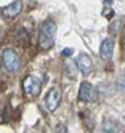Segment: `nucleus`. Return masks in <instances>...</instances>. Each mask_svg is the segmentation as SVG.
Returning a JSON list of instances; mask_svg holds the SVG:
<instances>
[{
    "label": "nucleus",
    "instance_id": "obj_7",
    "mask_svg": "<svg viewBox=\"0 0 125 133\" xmlns=\"http://www.w3.org/2000/svg\"><path fill=\"white\" fill-rule=\"evenodd\" d=\"M77 68H79V71H82L83 75H88L93 69V63L90 59V56L88 55H80L79 58H77Z\"/></svg>",
    "mask_w": 125,
    "mask_h": 133
},
{
    "label": "nucleus",
    "instance_id": "obj_16",
    "mask_svg": "<svg viewBox=\"0 0 125 133\" xmlns=\"http://www.w3.org/2000/svg\"><path fill=\"white\" fill-rule=\"evenodd\" d=\"M72 53H74L72 48H66V50H63V56H71Z\"/></svg>",
    "mask_w": 125,
    "mask_h": 133
},
{
    "label": "nucleus",
    "instance_id": "obj_1",
    "mask_svg": "<svg viewBox=\"0 0 125 133\" xmlns=\"http://www.w3.org/2000/svg\"><path fill=\"white\" fill-rule=\"evenodd\" d=\"M55 35H56V24L55 21L48 19L40 27V35H38V43L42 50H50L55 43Z\"/></svg>",
    "mask_w": 125,
    "mask_h": 133
},
{
    "label": "nucleus",
    "instance_id": "obj_9",
    "mask_svg": "<svg viewBox=\"0 0 125 133\" xmlns=\"http://www.w3.org/2000/svg\"><path fill=\"white\" fill-rule=\"evenodd\" d=\"M103 131H104V133H125V128L120 125L119 122L106 119V120L103 122Z\"/></svg>",
    "mask_w": 125,
    "mask_h": 133
},
{
    "label": "nucleus",
    "instance_id": "obj_12",
    "mask_svg": "<svg viewBox=\"0 0 125 133\" xmlns=\"http://www.w3.org/2000/svg\"><path fill=\"white\" fill-rule=\"evenodd\" d=\"M18 39L23 42V45H27V43H29V37H27V32H26L24 29H21V31L18 32Z\"/></svg>",
    "mask_w": 125,
    "mask_h": 133
},
{
    "label": "nucleus",
    "instance_id": "obj_14",
    "mask_svg": "<svg viewBox=\"0 0 125 133\" xmlns=\"http://www.w3.org/2000/svg\"><path fill=\"white\" fill-rule=\"evenodd\" d=\"M112 15H114V11H112L111 6H106L104 10H103V16H106V18H111Z\"/></svg>",
    "mask_w": 125,
    "mask_h": 133
},
{
    "label": "nucleus",
    "instance_id": "obj_10",
    "mask_svg": "<svg viewBox=\"0 0 125 133\" xmlns=\"http://www.w3.org/2000/svg\"><path fill=\"white\" fill-rule=\"evenodd\" d=\"M64 72H66L67 77L75 79V75H77V64L74 61H71V59L66 61V64H64Z\"/></svg>",
    "mask_w": 125,
    "mask_h": 133
},
{
    "label": "nucleus",
    "instance_id": "obj_8",
    "mask_svg": "<svg viewBox=\"0 0 125 133\" xmlns=\"http://www.w3.org/2000/svg\"><path fill=\"white\" fill-rule=\"evenodd\" d=\"M114 53V40L112 39H104L100 48V55L103 59H111Z\"/></svg>",
    "mask_w": 125,
    "mask_h": 133
},
{
    "label": "nucleus",
    "instance_id": "obj_11",
    "mask_svg": "<svg viewBox=\"0 0 125 133\" xmlns=\"http://www.w3.org/2000/svg\"><path fill=\"white\" fill-rule=\"evenodd\" d=\"M123 26H125V18H122V21H120V19L114 21V23L109 26V29H111V32H119L120 29H123Z\"/></svg>",
    "mask_w": 125,
    "mask_h": 133
},
{
    "label": "nucleus",
    "instance_id": "obj_5",
    "mask_svg": "<svg viewBox=\"0 0 125 133\" xmlns=\"http://www.w3.org/2000/svg\"><path fill=\"white\" fill-rule=\"evenodd\" d=\"M60 103H61V90L58 88V87H53L50 91H48L47 98H45L47 109L53 112V111H56V109H58V106H60Z\"/></svg>",
    "mask_w": 125,
    "mask_h": 133
},
{
    "label": "nucleus",
    "instance_id": "obj_13",
    "mask_svg": "<svg viewBox=\"0 0 125 133\" xmlns=\"http://www.w3.org/2000/svg\"><path fill=\"white\" fill-rule=\"evenodd\" d=\"M117 87L122 93H125V72L120 74V77H119V82H117Z\"/></svg>",
    "mask_w": 125,
    "mask_h": 133
},
{
    "label": "nucleus",
    "instance_id": "obj_4",
    "mask_svg": "<svg viewBox=\"0 0 125 133\" xmlns=\"http://www.w3.org/2000/svg\"><path fill=\"white\" fill-rule=\"evenodd\" d=\"M79 98L85 103H91V101H96L98 98V91L95 90V87L88 82H83L79 88Z\"/></svg>",
    "mask_w": 125,
    "mask_h": 133
},
{
    "label": "nucleus",
    "instance_id": "obj_3",
    "mask_svg": "<svg viewBox=\"0 0 125 133\" xmlns=\"http://www.w3.org/2000/svg\"><path fill=\"white\" fill-rule=\"evenodd\" d=\"M23 90L27 96H38L42 90V82L37 77H34V75H29L23 82Z\"/></svg>",
    "mask_w": 125,
    "mask_h": 133
},
{
    "label": "nucleus",
    "instance_id": "obj_15",
    "mask_svg": "<svg viewBox=\"0 0 125 133\" xmlns=\"http://www.w3.org/2000/svg\"><path fill=\"white\" fill-rule=\"evenodd\" d=\"M55 133H67V128H66V125H58Z\"/></svg>",
    "mask_w": 125,
    "mask_h": 133
},
{
    "label": "nucleus",
    "instance_id": "obj_2",
    "mask_svg": "<svg viewBox=\"0 0 125 133\" xmlns=\"http://www.w3.org/2000/svg\"><path fill=\"white\" fill-rule=\"evenodd\" d=\"M2 63H3L5 69L8 72H16L19 68H21V59H19V55L13 48H5L2 51Z\"/></svg>",
    "mask_w": 125,
    "mask_h": 133
},
{
    "label": "nucleus",
    "instance_id": "obj_6",
    "mask_svg": "<svg viewBox=\"0 0 125 133\" xmlns=\"http://www.w3.org/2000/svg\"><path fill=\"white\" fill-rule=\"evenodd\" d=\"M23 11V2H13L11 5H8L5 6L3 10H2V15L6 18V19H13V18H16L19 13Z\"/></svg>",
    "mask_w": 125,
    "mask_h": 133
}]
</instances>
